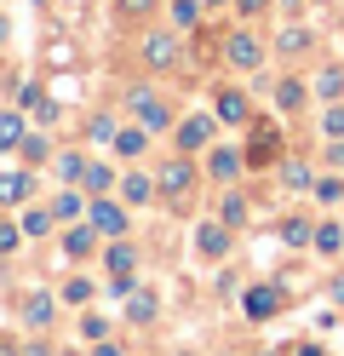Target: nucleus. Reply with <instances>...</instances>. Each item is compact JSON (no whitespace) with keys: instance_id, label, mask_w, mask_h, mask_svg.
I'll return each mask as SVG.
<instances>
[{"instance_id":"obj_1","label":"nucleus","mask_w":344,"mask_h":356,"mask_svg":"<svg viewBox=\"0 0 344 356\" xmlns=\"http://www.w3.org/2000/svg\"><path fill=\"white\" fill-rule=\"evenodd\" d=\"M241 310H247V322H270L275 316V310H281V287H247V293H241Z\"/></svg>"},{"instance_id":"obj_2","label":"nucleus","mask_w":344,"mask_h":356,"mask_svg":"<svg viewBox=\"0 0 344 356\" xmlns=\"http://www.w3.org/2000/svg\"><path fill=\"white\" fill-rule=\"evenodd\" d=\"M155 184L167 190V195H183V190L195 184V167H190V155H172V161H167V167L155 172Z\"/></svg>"},{"instance_id":"obj_3","label":"nucleus","mask_w":344,"mask_h":356,"mask_svg":"<svg viewBox=\"0 0 344 356\" xmlns=\"http://www.w3.org/2000/svg\"><path fill=\"white\" fill-rule=\"evenodd\" d=\"M86 218H92V230H98V236H121V230H126V213L115 207L109 195H98V202L86 207Z\"/></svg>"},{"instance_id":"obj_4","label":"nucleus","mask_w":344,"mask_h":356,"mask_svg":"<svg viewBox=\"0 0 344 356\" xmlns=\"http://www.w3.org/2000/svg\"><path fill=\"white\" fill-rule=\"evenodd\" d=\"M132 115L144 121V132H161V127L172 121V115H167V104H161L155 92H132Z\"/></svg>"},{"instance_id":"obj_5","label":"nucleus","mask_w":344,"mask_h":356,"mask_svg":"<svg viewBox=\"0 0 344 356\" xmlns=\"http://www.w3.org/2000/svg\"><path fill=\"white\" fill-rule=\"evenodd\" d=\"M224 52H229V63H236V70H259V58H264V47H259L247 29H241V35H229V47H224Z\"/></svg>"},{"instance_id":"obj_6","label":"nucleus","mask_w":344,"mask_h":356,"mask_svg":"<svg viewBox=\"0 0 344 356\" xmlns=\"http://www.w3.org/2000/svg\"><path fill=\"white\" fill-rule=\"evenodd\" d=\"M201 144H213V115H190L178 127V149L190 155V149H201Z\"/></svg>"},{"instance_id":"obj_7","label":"nucleus","mask_w":344,"mask_h":356,"mask_svg":"<svg viewBox=\"0 0 344 356\" xmlns=\"http://www.w3.org/2000/svg\"><path fill=\"white\" fill-rule=\"evenodd\" d=\"M195 253L224 259V253H229V225H201V230H195Z\"/></svg>"},{"instance_id":"obj_8","label":"nucleus","mask_w":344,"mask_h":356,"mask_svg":"<svg viewBox=\"0 0 344 356\" xmlns=\"http://www.w3.org/2000/svg\"><path fill=\"white\" fill-rule=\"evenodd\" d=\"M218 121H229V127H247V92H218Z\"/></svg>"},{"instance_id":"obj_9","label":"nucleus","mask_w":344,"mask_h":356,"mask_svg":"<svg viewBox=\"0 0 344 356\" xmlns=\"http://www.w3.org/2000/svg\"><path fill=\"white\" fill-rule=\"evenodd\" d=\"M144 58L155 63V70H167V63L178 58V47H172V35H149V40H144Z\"/></svg>"},{"instance_id":"obj_10","label":"nucleus","mask_w":344,"mask_h":356,"mask_svg":"<svg viewBox=\"0 0 344 356\" xmlns=\"http://www.w3.org/2000/svg\"><path fill=\"white\" fill-rule=\"evenodd\" d=\"M29 195V172H0V207H12Z\"/></svg>"},{"instance_id":"obj_11","label":"nucleus","mask_w":344,"mask_h":356,"mask_svg":"<svg viewBox=\"0 0 344 356\" xmlns=\"http://www.w3.org/2000/svg\"><path fill=\"white\" fill-rule=\"evenodd\" d=\"M236 172H241V155H236V149H213V178H224V184H229Z\"/></svg>"},{"instance_id":"obj_12","label":"nucleus","mask_w":344,"mask_h":356,"mask_svg":"<svg viewBox=\"0 0 344 356\" xmlns=\"http://www.w3.org/2000/svg\"><path fill=\"white\" fill-rule=\"evenodd\" d=\"M23 322H29V327H46V322H52V299L35 293V299H29V310H23Z\"/></svg>"},{"instance_id":"obj_13","label":"nucleus","mask_w":344,"mask_h":356,"mask_svg":"<svg viewBox=\"0 0 344 356\" xmlns=\"http://www.w3.org/2000/svg\"><path fill=\"white\" fill-rule=\"evenodd\" d=\"M81 184H86L92 195H104V190L115 184V172H109V167H92V161H86V172H81Z\"/></svg>"},{"instance_id":"obj_14","label":"nucleus","mask_w":344,"mask_h":356,"mask_svg":"<svg viewBox=\"0 0 344 356\" xmlns=\"http://www.w3.org/2000/svg\"><path fill=\"white\" fill-rule=\"evenodd\" d=\"M264 155H275V132H270V127H259V138H252V149H247V167L264 161Z\"/></svg>"},{"instance_id":"obj_15","label":"nucleus","mask_w":344,"mask_h":356,"mask_svg":"<svg viewBox=\"0 0 344 356\" xmlns=\"http://www.w3.org/2000/svg\"><path fill=\"white\" fill-rule=\"evenodd\" d=\"M281 178H287V190H310V184H316L304 161H287V167H281Z\"/></svg>"},{"instance_id":"obj_16","label":"nucleus","mask_w":344,"mask_h":356,"mask_svg":"<svg viewBox=\"0 0 344 356\" xmlns=\"http://www.w3.org/2000/svg\"><path fill=\"white\" fill-rule=\"evenodd\" d=\"M63 253H69V259H86V253H92V230H69V236H63Z\"/></svg>"},{"instance_id":"obj_17","label":"nucleus","mask_w":344,"mask_h":356,"mask_svg":"<svg viewBox=\"0 0 344 356\" xmlns=\"http://www.w3.org/2000/svg\"><path fill=\"white\" fill-rule=\"evenodd\" d=\"M23 144V115H0V149Z\"/></svg>"},{"instance_id":"obj_18","label":"nucleus","mask_w":344,"mask_h":356,"mask_svg":"<svg viewBox=\"0 0 344 356\" xmlns=\"http://www.w3.org/2000/svg\"><path fill=\"white\" fill-rule=\"evenodd\" d=\"M281 236L293 241V248H304V241H316V230L304 225V218H287V225H281Z\"/></svg>"},{"instance_id":"obj_19","label":"nucleus","mask_w":344,"mask_h":356,"mask_svg":"<svg viewBox=\"0 0 344 356\" xmlns=\"http://www.w3.org/2000/svg\"><path fill=\"white\" fill-rule=\"evenodd\" d=\"M52 213L63 218V225H69V218H81V195H75V190H63L58 202H52Z\"/></svg>"},{"instance_id":"obj_20","label":"nucleus","mask_w":344,"mask_h":356,"mask_svg":"<svg viewBox=\"0 0 344 356\" xmlns=\"http://www.w3.org/2000/svg\"><path fill=\"white\" fill-rule=\"evenodd\" d=\"M316 248H321V253H338V248H344V230H338V225H321V230H316Z\"/></svg>"},{"instance_id":"obj_21","label":"nucleus","mask_w":344,"mask_h":356,"mask_svg":"<svg viewBox=\"0 0 344 356\" xmlns=\"http://www.w3.org/2000/svg\"><path fill=\"white\" fill-rule=\"evenodd\" d=\"M149 195H155V184H149L144 172H132V178H126V202H149Z\"/></svg>"},{"instance_id":"obj_22","label":"nucleus","mask_w":344,"mask_h":356,"mask_svg":"<svg viewBox=\"0 0 344 356\" xmlns=\"http://www.w3.org/2000/svg\"><path fill=\"white\" fill-rule=\"evenodd\" d=\"M224 225H229V230L247 225V202H241V195H224Z\"/></svg>"},{"instance_id":"obj_23","label":"nucleus","mask_w":344,"mask_h":356,"mask_svg":"<svg viewBox=\"0 0 344 356\" xmlns=\"http://www.w3.org/2000/svg\"><path fill=\"white\" fill-rule=\"evenodd\" d=\"M52 225H58V213H29V218H23V236H46Z\"/></svg>"},{"instance_id":"obj_24","label":"nucleus","mask_w":344,"mask_h":356,"mask_svg":"<svg viewBox=\"0 0 344 356\" xmlns=\"http://www.w3.org/2000/svg\"><path fill=\"white\" fill-rule=\"evenodd\" d=\"M275 98H281V109H298V104H304V86H298V81H281V86H275Z\"/></svg>"},{"instance_id":"obj_25","label":"nucleus","mask_w":344,"mask_h":356,"mask_svg":"<svg viewBox=\"0 0 344 356\" xmlns=\"http://www.w3.org/2000/svg\"><path fill=\"white\" fill-rule=\"evenodd\" d=\"M316 92H321V98H338V92H344V75H338V70H321Z\"/></svg>"},{"instance_id":"obj_26","label":"nucleus","mask_w":344,"mask_h":356,"mask_svg":"<svg viewBox=\"0 0 344 356\" xmlns=\"http://www.w3.org/2000/svg\"><path fill=\"white\" fill-rule=\"evenodd\" d=\"M126 310H132V322H149V316H155V293H132Z\"/></svg>"},{"instance_id":"obj_27","label":"nucleus","mask_w":344,"mask_h":356,"mask_svg":"<svg viewBox=\"0 0 344 356\" xmlns=\"http://www.w3.org/2000/svg\"><path fill=\"white\" fill-rule=\"evenodd\" d=\"M321 132H327V138H344V104H333L327 115H321Z\"/></svg>"},{"instance_id":"obj_28","label":"nucleus","mask_w":344,"mask_h":356,"mask_svg":"<svg viewBox=\"0 0 344 356\" xmlns=\"http://www.w3.org/2000/svg\"><path fill=\"white\" fill-rule=\"evenodd\" d=\"M195 17H201V6H195V0H178V6H172V24H178V29H190Z\"/></svg>"},{"instance_id":"obj_29","label":"nucleus","mask_w":344,"mask_h":356,"mask_svg":"<svg viewBox=\"0 0 344 356\" xmlns=\"http://www.w3.org/2000/svg\"><path fill=\"white\" fill-rule=\"evenodd\" d=\"M132 248H126V241H115V248H109V270H132Z\"/></svg>"},{"instance_id":"obj_30","label":"nucleus","mask_w":344,"mask_h":356,"mask_svg":"<svg viewBox=\"0 0 344 356\" xmlns=\"http://www.w3.org/2000/svg\"><path fill=\"white\" fill-rule=\"evenodd\" d=\"M115 149H121V155H138V149H144V132H115Z\"/></svg>"},{"instance_id":"obj_31","label":"nucleus","mask_w":344,"mask_h":356,"mask_svg":"<svg viewBox=\"0 0 344 356\" xmlns=\"http://www.w3.org/2000/svg\"><path fill=\"white\" fill-rule=\"evenodd\" d=\"M316 195L333 207V202H344V184H338V178H321V184H316Z\"/></svg>"},{"instance_id":"obj_32","label":"nucleus","mask_w":344,"mask_h":356,"mask_svg":"<svg viewBox=\"0 0 344 356\" xmlns=\"http://www.w3.org/2000/svg\"><path fill=\"white\" fill-rule=\"evenodd\" d=\"M304 47H310L304 29H281V52H304Z\"/></svg>"},{"instance_id":"obj_33","label":"nucleus","mask_w":344,"mask_h":356,"mask_svg":"<svg viewBox=\"0 0 344 356\" xmlns=\"http://www.w3.org/2000/svg\"><path fill=\"white\" fill-rule=\"evenodd\" d=\"M63 299H69V305H86V299H92V282H81V276H75V282L63 287Z\"/></svg>"},{"instance_id":"obj_34","label":"nucleus","mask_w":344,"mask_h":356,"mask_svg":"<svg viewBox=\"0 0 344 356\" xmlns=\"http://www.w3.org/2000/svg\"><path fill=\"white\" fill-rule=\"evenodd\" d=\"M92 138H98V144H115V121L98 115V121H92Z\"/></svg>"},{"instance_id":"obj_35","label":"nucleus","mask_w":344,"mask_h":356,"mask_svg":"<svg viewBox=\"0 0 344 356\" xmlns=\"http://www.w3.org/2000/svg\"><path fill=\"white\" fill-rule=\"evenodd\" d=\"M58 172H63V178H81V172H86V161H81V155H63Z\"/></svg>"},{"instance_id":"obj_36","label":"nucleus","mask_w":344,"mask_h":356,"mask_svg":"<svg viewBox=\"0 0 344 356\" xmlns=\"http://www.w3.org/2000/svg\"><path fill=\"white\" fill-rule=\"evenodd\" d=\"M149 6H155V0H121V17H144Z\"/></svg>"},{"instance_id":"obj_37","label":"nucleus","mask_w":344,"mask_h":356,"mask_svg":"<svg viewBox=\"0 0 344 356\" xmlns=\"http://www.w3.org/2000/svg\"><path fill=\"white\" fill-rule=\"evenodd\" d=\"M17 248V225H0V253H12Z\"/></svg>"},{"instance_id":"obj_38","label":"nucleus","mask_w":344,"mask_h":356,"mask_svg":"<svg viewBox=\"0 0 344 356\" xmlns=\"http://www.w3.org/2000/svg\"><path fill=\"white\" fill-rule=\"evenodd\" d=\"M92 356H121V345H109V339H98V350Z\"/></svg>"},{"instance_id":"obj_39","label":"nucleus","mask_w":344,"mask_h":356,"mask_svg":"<svg viewBox=\"0 0 344 356\" xmlns=\"http://www.w3.org/2000/svg\"><path fill=\"white\" fill-rule=\"evenodd\" d=\"M327 155H333V167H338V161H344V138H333V149H327Z\"/></svg>"},{"instance_id":"obj_40","label":"nucleus","mask_w":344,"mask_h":356,"mask_svg":"<svg viewBox=\"0 0 344 356\" xmlns=\"http://www.w3.org/2000/svg\"><path fill=\"white\" fill-rule=\"evenodd\" d=\"M270 6V0H241V12H264Z\"/></svg>"},{"instance_id":"obj_41","label":"nucleus","mask_w":344,"mask_h":356,"mask_svg":"<svg viewBox=\"0 0 344 356\" xmlns=\"http://www.w3.org/2000/svg\"><path fill=\"white\" fill-rule=\"evenodd\" d=\"M333 299H338V305H344V276H338V282H333Z\"/></svg>"},{"instance_id":"obj_42","label":"nucleus","mask_w":344,"mask_h":356,"mask_svg":"<svg viewBox=\"0 0 344 356\" xmlns=\"http://www.w3.org/2000/svg\"><path fill=\"white\" fill-rule=\"evenodd\" d=\"M298 356H321V350H316V345H298Z\"/></svg>"},{"instance_id":"obj_43","label":"nucleus","mask_w":344,"mask_h":356,"mask_svg":"<svg viewBox=\"0 0 344 356\" xmlns=\"http://www.w3.org/2000/svg\"><path fill=\"white\" fill-rule=\"evenodd\" d=\"M0 40H6V24H0Z\"/></svg>"}]
</instances>
